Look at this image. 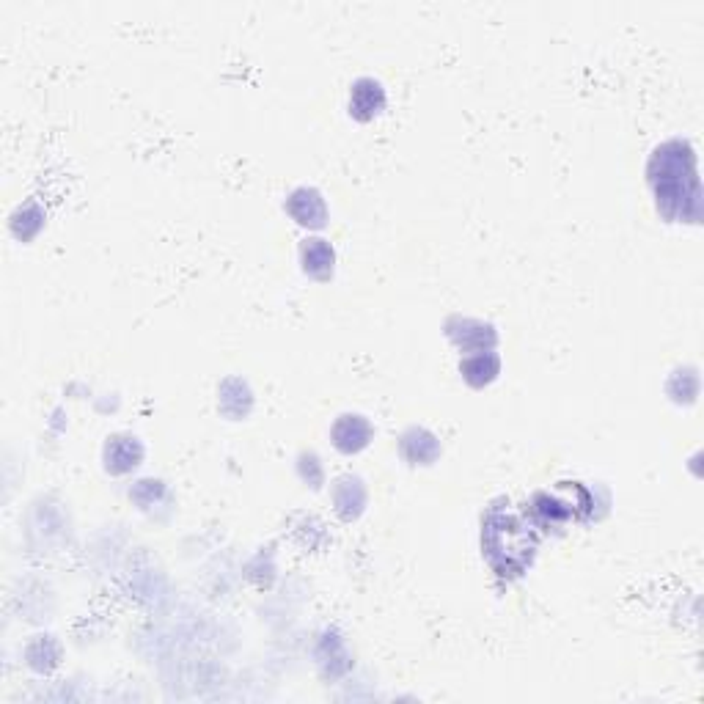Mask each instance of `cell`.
<instances>
[{"label": "cell", "mask_w": 704, "mask_h": 704, "mask_svg": "<svg viewBox=\"0 0 704 704\" xmlns=\"http://www.w3.org/2000/svg\"><path fill=\"white\" fill-rule=\"evenodd\" d=\"M286 212L306 229H322L328 223L325 198L319 196L314 187H297L295 193L286 198Z\"/></svg>", "instance_id": "4"}, {"label": "cell", "mask_w": 704, "mask_h": 704, "mask_svg": "<svg viewBox=\"0 0 704 704\" xmlns=\"http://www.w3.org/2000/svg\"><path fill=\"white\" fill-rule=\"evenodd\" d=\"M141 457L143 451L135 438H113L105 446V462H108V471L113 473L130 471L141 462Z\"/></svg>", "instance_id": "11"}, {"label": "cell", "mask_w": 704, "mask_h": 704, "mask_svg": "<svg viewBox=\"0 0 704 704\" xmlns=\"http://www.w3.org/2000/svg\"><path fill=\"white\" fill-rule=\"evenodd\" d=\"M589 504H592V501H581V504H575V501H570V498H564V490H561V484H559V490H556V493L534 495V501H531V515H534V520H537L542 528L561 526V523H567V520L586 517Z\"/></svg>", "instance_id": "3"}, {"label": "cell", "mask_w": 704, "mask_h": 704, "mask_svg": "<svg viewBox=\"0 0 704 704\" xmlns=\"http://www.w3.org/2000/svg\"><path fill=\"white\" fill-rule=\"evenodd\" d=\"M402 454H405L410 462H421V465H427V462H432L440 454V443L432 432H427V429L413 427V429H407L405 435H402Z\"/></svg>", "instance_id": "10"}, {"label": "cell", "mask_w": 704, "mask_h": 704, "mask_svg": "<svg viewBox=\"0 0 704 704\" xmlns=\"http://www.w3.org/2000/svg\"><path fill=\"white\" fill-rule=\"evenodd\" d=\"M482 548L490 567L501 578H517L534 561L537 534L512 509L493 506L482 523Z\"/></svg>", "instance_id": "2"}, {"label": "cell", "mask_w": 704, "mask_h": 704, "mask_svg": "<svg viewBox=\"0 0 704 704\" xmlns=\"http://www.w3.org/2000/svg\"><path fill=\"white\" fill-rule=\"evenodd\" d=\"M649 187L658 201V212L669 220L699 223L702 218V185L696 171L691 143L666 141L649 157Z\"/></svg>", "instance_id": "1"}, {"label": "cell", "mask_w": 704, "mask_h": 704, "mask_svg": "<svg viewBox=\"0 0 704 704\" xmlns=\"http://www.w3.org/2000/svg\"><path fill=\"white\" fill-rule=\"evenodd\" d=\"M498 369H501V361H498V355H495L493 350L471 352V355H465L460 363L462 377H465L473 388H482V385L493 383Z\"/></svg>", "instance_id": "9"}, {"label": "cell", "mask_w": 704, "mask_h": 704, "mask_svg": "<svg viewBox=\"0 0 704 704\" xmlns=\"http://www.w3.org/2000/svg\"><path fill=\"white\" fill-rule=\"evenodd\" d=\"M300 262H303V270H306L311 278L317 281H328L333 275V262H336V253L330 248L328 240H306L300 245Z\"/></svg>", "instance_id": "8"}, {"label": "cell", "mask_w": 704, "mask_h": 704, "mask_svg": "<svg viewBox=\"0 0 704 704\" xmlns=\"http://www.w3.org/2000/svg\"><path fill=\"white\" fill-rule=\"evenodd\" d=\"M369 438H372V424L363 416H350L347 413V416H341L333 424V443L344 454H355V451L366 449Z\"/></svg>", "instance_id": "7"}, {"label": "cell", "mask_w": 704, "mask_h": 704, "mask_svg": "<svg viewBox=\"0 0 704 704\" xmlns=\"http://www.w3.org/2000/svg\"><path fill=\"white\" fill-rule=\"evenodd\" d=\"M385 110V91L383 86L372 80V77H361L355 80V86L350 91V113L358 121L374 119L377 113Z\"/></svg>", "instance_id": "6"}, {"label": "cell", "mask_w": 704, "mask_h": 704, "mask_svg": "<svg viewBox=\"0 0 704 704\" xmlns=\"http://www.w3.org/2000/svg\"><path fill=\"white\" fill-rule=\"evenodd\" d=\"M449 339L454 341L460 350H465L471 355V352L493 350L498 336H495L493 325H484L479 319H451Z\"/></svg>", "instance_id": "5"}]
</instances>
